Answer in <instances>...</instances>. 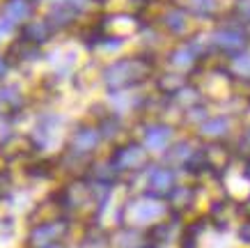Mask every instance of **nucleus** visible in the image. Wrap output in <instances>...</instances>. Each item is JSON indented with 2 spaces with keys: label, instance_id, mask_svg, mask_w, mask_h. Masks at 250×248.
<instances>
[{
  "label": "nucleus",
  "instance_id": "6",
  "mask_svg": "<svg viewBox=\"0 0 250 248\" xmlns=\"http://www.w3.org/2000/svg\"><path fill=\"white\" fill-rule=\"evenodd\" d=\"M99 140H101L99 129L90 127V124H81V127H76V129H74V134H71V140H69V152H74V154H78V157L90 154L92 150H97Z\"/></svg>",
  "mask_w": 250,
  "mask_h": 248
},
{
  "label": "nucleus",
  "instance_id": "21",
  "mask_svg": "<svg viewBox=\"0 0 250 248\" xmlns=\"http://www.w3.org/2000/svg\"><path fill=\"white\" fill-rule=\"evenodd\" d=\"M64 2H67V5H71V7L81 14V12H85L87 7H92V5H94V2H99V0H64Z\"/></svg>",
  "mask_w": 250,
  "mask_h": 248
},
{
  "label": "nucleus",
  "instance_id": "14",
  "mask_svg": "<svg viewBox=\"0 0 250 248\" xmlns=\"http://www.w3.org/2000/svg\"><path fill=\"white\" fill-rule=\"evenodd\" d=\"M170 138H172V129L166 127V124H154V127L147 129V134H145V143L147 147L154 152L163 150L167 143H170Z\"/></svg>",
  "mask_w": 250,
  "mask_h": 248
},
{
  "label": "nucleus",
  "instance_id": "2",
  "mask_svg": "<svg viewBox=\"0 0 250 248\" xmlns=\"http://www.w3.org/2000/svg\"><path fill=\"white\" fill-rule=\"evenodd\" d=\"M64 232H67V223L60 218L42 221L37 225H32L30 234H28V244H30V248H46L51 244H60Z\"/></svg>",
  "mask_w": 250,
  "mask_h": 248
},
{
  "label": "nucleus",
  "instance_id": "22",
  "mask_svg": "<svg viewBox=\"0 0 250 248\" xmlns=\"http://www.w3.org/2000/svg\"><path fill=\"white\" fill-rule=\"evenodd\" d=\"M9 186H12V175H9L7 170H0V198L7 193Z\"/></svg>",
  "mask_w": 250,
  "mask_h": 248
},
{
  "label": "nucleus",
  "instance_id": "16",
  "mask_svg": "<svg viewBox=\"0 0 250 248\" xmlns=\"http://www.w3.org/2000/svg\"><path fill=\"white\" fill-rule=\"evenodd\" d=\"M186 2H188V7H184V9L195 16H202V19L213 16L216 9H218V0H186Z\"/></svg>",
  "mask_w": 250,
  "mask_h": 248
},
{
  "label": "nucleus",
  "instance_id": "12",
  "mask_svg": "<svg viewBox=\"0 0 250 248\" xmlns=\"http://www.w3.org/2000/svg\"><path fill=\"white\" fill-rule=\"evenodd\" d=\"M156 90L163 94V97L172 99L177 92L182 90L184 85H188V78L179 71H163V74H156Z\"/></svg>",
  "mask_w": 250,
  "mask_h": 248
},
{
  "label": "nucleus",
  "instance_id": "23",
  "mask_svg": "<svg viewBox=\"0 0 250 248\" xmlns=\"http://www.w3.org/2000/svg\"><path fill=\"white\" fill-rule=\"evenodd\" d=\"M9 67H12V65L7 62V58H5V55H0V78H5V76H7Z\"/></svg>",
  "mask_w": 250,
  "mask_h": 248
},
{
  "label": "nucleus",
  "instance_id": "10",
  "mask_svg": "<svg viewBox=\"0 0 250 248\" xmlns=\"http://www.w3.org/2000/svg\"><path fill=\"white\" fill-rule=\"evenodd\" d=\"M76 19H78V12L71 7V5H67L64 0H62V2H55L53 7L48 9V14H46V21L51 23L53 30H64V28H69Z\"/></svg>",
  "mask_w": 250,
  "mask_h": 248
},
{
  "label": "nucleus",
  "instance_id": "5",
  "mask_svg": "<svg viewBox=\"0 0 250 248\" xmlns=\"http://www.w3.org/2000/svg\"><path fill=\"white\" fill-rule=\"evenodd\" d=\"M35 14V5L28 0H5L2 7H0V21L9 23L12 28L16 25H25Z\"/></svg>",
  "mask_w": 250,
  "mask_h": 248
},
{
  "label": "nucleus",
  "instance_id": "15",
  "mask_svg": "<svg viewBox=\"0 0 250 248\" xmlns=\"http://www.w3.org/2000/svg\"><path fill=\"white\" fill-rule=\"evenodd\" d=\"M143 157H145L143 147H138V145H126V147L117 150V154H115V165H117L120 170H129V168L140 163Z\"/></svg>",
  "mask_w": 250,
  "mask_h": 248
},
{
  "label": "nucleus",
  "instance_id": "4",
  "mask_svg": "<svg viewBox=\"0 0 250 248\" xmlns=\"http://www.w3.org/2000/svg\"><path fill=\"white\" fill-rule=\"evenodd\" d=\"M209 44H211V48H216V51L236 55V53H241L243 46H246V35H243L239 28H218L216 32L209 35Z\"/></svg>",
  "mask_w": 250,
  "mask_h": 248
},
{
  "label": "nucleus",
  "instance_id": "19",
  "mask_svg": "<svg viewBox=\"0 0 250 248\" xmlns=\"http://www.w3.org/2000/svg\"><path fill=\"white\" fill-rule=\"evenodd\" d=\"M76 53L69 51L62 55V62H58L55 65V78H64V76H69L71 71H74V67H76Z\"/></svg>",
  "mask_w": 250,
  "mask_h": 248
},
{
  "label": "nucleus",
  "instance_id": "13",
  "mask_svg": "<svg viewBox=\"0 0 250 248\" xmlns=\"http://www.w3.org/2000/svg\"><path fill=\"white\" fill-rule=\"evenodd\" d=\"M23 104H25V99H23V92L19 85H2L0 88V113L14 115L23 108Z\"/></svg>",
  "mask_w": 250,
  "mask_h": 248
},
{
  "label": "nucleus",
  "instance_id": "9",
  "mask_svg": "<svg viewBox=\"0 0 250 248\" xmlns=\"http://www.w3.org/2000/svg\"><path fill=\"white\" fill-rule=\"evenodd\" d=\"M53 32L55 30L51 28V23L46 21V19H30L25 25H21V37L25 42H30V44L39 46V48L51 42Z\"/></svg>",
  "mask_w": 250,
  "mask_h": 248
},
{
  "label": "nucleus",
  "instance_id": "11",
  "mask_svg": "<svg viewBox=\"0 0 250 248\" xmlns=\"http://www.w3.org/2000/svg\"><path fill=\"white\" fill-rule=\"evenodd\" d=\"M197 60H200V58L193 53V48H190L188 44L177 46V48H172L170 55H167V62H170L172 71H179V74H182V71H195Z\"/></svg>",
  "mask_w": 250,
  "mask_h": 248
},
{
  "label": "nucleus",
  "instance_id": "18",
  "mask_svg": "<svg viewBox=\"0 0 250 248\" xmlns=\"http://www.w3.org/2000/svg\"><path fill=\"white\" fill-rule=\"evenodd\" d=\"M229 71L232 76H239V78H250V55L248 53H236L232 62H229Z\"/></svg>",
  "mask_w": 250,
  "mask_h": 248
},
{
  "label": "nucleus",
  "instance_id": "1",
  "mask_svg": "<svg viewBox=\"0 0 250 248\" xmlns=\"http://www.w3.org/2000/svg\"><path fill=\"white\" fill-rule=\"evenodd\" d=\"M156 71V60L152 53H140V55H129L120 60L110 62L101 69V83L106 85L108 92H126L136 88L147 78H154Z\"/></svg>",
  "mask_w": 250,
  "mask_h": 248
},
{
  "label": "nucleus",
  "instance_id": "24",
  "mask_svg": "<svg viewBox=\"0 0 250 248\" xmlns=\"http://www.w3.org/2000/svg\"><path fill=\"white\" fill-rule=\"evenodd\" d=\"M46 248H64L62 244H51V246H46Z\"/></svg>",
  "mask_w": 250,
  "mask_h": 248
},
{
  "label": "nucleus",
  "instance_id": "20",
  "mask_svg": "<svg viewBox=\"0 0 250 248\" xmlns=\"http://www.w3.org/2000/svg\"><path fill=\"white\" fill-rule=\"evenodd\" d=\"M172 181H174V175L170 170H154L152 175V186L156 191H167V188H172Z\"/></svg>",
  "mask_w": 250,
  "mask_h": 248
},
{
  "label": "nucleus",
  "instance_id": "25",
  "mask_svg": "<svg viewBox=\"0 0 250 248\" xmlns=\"http://www.w3.org/2000/svg\"><path fill=\"white\" fill-rule=\"evenodd\" d=\"M28 2H32V5H35V2H39V0H28Z\"/></svg>",
  "mask_w": 250,
  "mask_h": 248
},
{
  "label": "nucleus",
  "instance_id": "8",
  "mask_svg": "<svg viewBox=\"0 0 250 248\" xmlns=\"http://www.w3.org/2000/svg\"><path fill=\"white\" fill-rule=\"evenodd\" d=\"M161 28H163L167 35H172V37H184L186 30H188V12H186L182 5L170 7L161 16Z\"/></svg>",
  "mask_w": 250,
  "mask_h": 248
},
{
  "label": "nucleus",
  "instance_id": "17",
  "mask_svg": "<svg viewBox=\"0 0 250 248\" xmlns=\"http://www.w3.org/2000/svg\"><path fill=\"white\" fill-rule=\"evenodd\" d=\"M229 129V120L225 115H213V117H207L205 124H202V134L207 135H223L228 134Z\"/></svg>",
  "mask_w": 250,
  "mask_h": 248
},
{
  "label": "nucleus",
  "instance_id": "3",
  "mask_svg": "<svg viewBox=\"0 0 250 248\" xmlns=\"http://www.w3.org/2000/svg\"><path fill=\"white\" fill-rule=\"evenodd\" d=\"M60 127H62V117L58 113L39 115L37 124H35V129H32V134H30V140L35 145V150H44V147H48V145L53 143V138Z\"/></svg>",
  "mask_w": 250,
  "mask_h": 248
},
{
  "label": "nucleus",
  "instance_id": "7",
  "mask_svg": "<svg viewBox=\"0 0 250 248\" xmlns=\"http://www.w3.org/2000/svg\"><path fill=\"white\" fill-rule=\"evenodd\" d=\"M5 58H7L9 65H30V62H37L42 58V48L30 44V42H25L23 37H19L9 44Z\"/></svg>",
  "mask_w": 250,
  "mask_h": 248
}]
</instances>
